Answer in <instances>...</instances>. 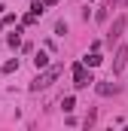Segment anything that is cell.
<instances>
[{"mask_svg":"<svg viewBox=\"0 0 128 131\" xmlns=\"http://www.w3.org/2000/svg\"><path fill=\"white\" fill-rule=\"evenodd\" d=\"M0 70H3V73H12V70H18V61H6Z\"/></svg>","mask_w":128,"mask_h":131,"instance_id":"9c48e42d","label":"cell"},{"mask_svg":"<svg viewBox=\"0 0 128 131\" xmlns=\"http://www.w3.org/2000/svg\"><path fill=\"white\" fill-rule=\"evenodd\" d=\"M61 107H64V113H70V110L76 107V101H73V98H70V95H67V98L61 101Z\"/></svg>","mask_w":128,"mask_h":131,"instance_id":"ba28073f","label":"cell"},{"mask_svg":"<svg viewBox=\"0 0 128 131\" xmlns=\"http://www.w3.org/2000/svg\"><path fill=\"white\" fill-rule=\"evenodd\" d=\"M122 31H125V15H119V18L113 21V28H110V34H107V43L113 46V43H116V40L122 37Z\"/></svg>","mask_w":128,"mask_h":131,"instance_id":"3957f363","label":"cell"},{"mask_svg":"<svg viewBox=\"0 0 128 131\" xmlns=\"http://www.w3.org/2000/svg\"><path fill=\"white\" fill-rule=\"evenodd\" d=\"M61 70H64V64H52V67H46V73H40L37 79L31 82V92H40V89H49L58 76H61Z\"/></svg>","mask_w":128,"mask_h":131,"instance_id":"6da1fadb","label":"cell"},{"mask_svg":"<svg viewBox=\"0 0 128 131\" xmlns=\"http://www.w3.org/2000/svg\"><path fill=\"white\" fill-rule=\"evenodd\" d=\"M43 6H46V3H40V0H37V3H31V12H37V15H43Z\"/></svg>","mask_w":128,"mask_h":131,"instance_id":"8fae6325","label":"cell"},{"mask_svg":"<svg viewBox=\"0 0 128 131\" xmlns=\"http://www.w3.org/2000/svg\"><path fill=\"white\" fill-rule=\"evenodd\" d=\"M34 64H37V70H40V67H49V58H46L43 52H37V58H34Z\"/></svg>","mask_w":128,"mask_h":131,"instance_id":"52a82bcc","label":"cell"},{"mask_svg":"<svg viewBox=\"0 0 128 131\" xmlns=\"http://www.w3.org/2000/svg\"><path fill=\"white\" fill-rule=\"evenodd\" d=\"M125 3H128V0H125Z\"/></svg>","mask_w":128,"mask_h":131,"instance_id":"5bb4252c","label":"cell"},{"mask_svg":"<svg viewBox=\"0 0 128 131\" xmlns=\"http://www.w3.org/2000/svg\"><path fill=\"white\" fill-rule=\"evenodd\" d=\"M122 0H107V9H113V6H119Z\"/></svg>","mask_w":128,"mask_h":131,"instance_id":"7c38bea8","label":"cell"},{"mask_svg":"<svg viewBox=\"0 0 128 131\" xmlns=\"http://www.w3.org/2000/svg\"><path fill=\"white\" fill-rule=\"evenodd\" d=\"M82 61H86V64H89V67H98V64H101V61H104V58L98 55V49H95V52H92V55H86Z\"/></svg>","mask_w":128,"mask_h":131,"instance_id":"8992f818","label":"cell"},{"mask_svg":"<svg viewBox=\"0 0 128 131\" xmlns=\"http://www.w3.org/2000/svg\"><path fill=\"white\" fill-rule=\"evenodd\" d=\"M95 89H98V95H104V98H110V95H116V92H119V85H116V82H98Z\"/></svg>","mask_w":128,"mask_h":131,"instance_id":"5b68a950","label":"cell"},{"mask_svg":"<svg viewBox=\"0 0 128 131\" xmlns=\"http://www.w3.org/2000/svg\"><path fill=\"white\" fill-rule=\"evenodd\" d=\"M18 34H22V31H15V34H12V37H9V46H12V49H15V46L22 43V37H18Z\"/></svg>","mask_w":128,"mask_h":131,"instance_id":"30bf717a","label":"cell"},{"mask_svg":"<svg viewBox=\"0 0 128 131\" xmlns=\"http://www.w3.org/2000/svg\"><path fill=\"white\" fill-rule=\"evenodd\" d=\"M125 64H128V49L119 46V49H116V58H113V73H122Z\"/></svg>","mask_w":128,"mask_h":131,"instance_id":"277c9868","label":"cell"},{"mask_svg":"<svg viewBox=\"0 0 128 131\" xmlns=\"http://www.w3.org/2000/svg\"><path fill=\"white\" fill-rule=\"evenodd\" d=\"M92 82H95V79H92V73L86 70V61H82V64H73V85H76V89H89Z\"/></svg>","mask_w":128,"mask_h":131,"instance_id":"7a4b0ae2","label":"cell"},{"mask_svg":"<svg viewBox=\"0 0 128 131\" xmlns=\"http://www.w3.org/2000/svg\"><path fill=\"white\" fill-rule=\"evenodd\" d=\"M43 3H46V6H55V3H58V0H43Z\"/></svg>","mask_w":128,"mask_h":131,"instance_id":"4fadbf2b","label":"cell"}]
</instances>
